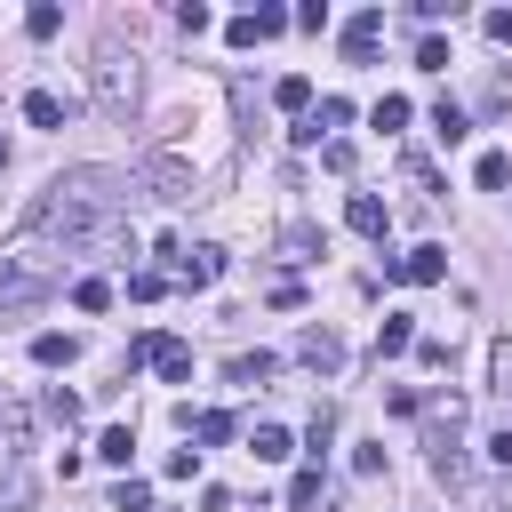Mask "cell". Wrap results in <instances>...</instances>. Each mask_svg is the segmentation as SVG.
Here are the masks:
<instances>
[{
  "label": "cell",
  "instance_id": "13",
  "mask_svg": "<svg viewBox=\"0 0 512 512\" xmlns=\"http://www.w3.org/2000/svg\"><path fill=\"white\" fill-rule=\"evenodd\" d=\"M24 440H32V416L8 400V408H0V464H16V456H24Z\"/></svg>",
  "mask_w": 512,
  "mask_h": 512
},
{
  "label": "cell",
  "instance_id": "17",
  "mask_svg": "<svg viewBox=\"0 0 512 512\" xmlns=\"http://www.w3.org/2000/svg\"><path fill=\"white\" fill-rule=\"evenodd\" d=\"M224 376H232V384H264V376H280V352H232Z\"/></svg>",
  "mask_w": 512,
  "mask_h": 512
},
{
  "label": "cell",
  "instance_id": "18",
  "mask_svg": "<svg viewBox=\"0 0 512 512\" xmlns=\"http://www.w3.org/2000/svg\"><path fill=\"white\" fill-rule=\"evenodd\" d=\"M24 120H32V128H64V96H56V88H32V96H24Z\"/></svg>",
  "mask_w": 512,
  "mask_h": 512
},
{
  "label": "cell",
  "instance_id": "15",
  "mask_svg": "<svg viewBox=\"0 0 512 512\" xmlns=\"http://www.w3.org/2000/svg\"><path fill=\"white\" fill-rule=\"evenodd\" d=\"M344 216H352V232H368V240H384V224H392L376 192H352V208H344Z\"/></svg>",
  "mask_w": 512,
  "mask_h": 512
},
{
  "label": "cell",
  "instance_id": "31",
  "mask_svg": "<svg viewBox=\"0 0 512 512\" xmlns=\"http://www.w3.org/2000/svg\"><path fill=\"white\" fill-rule=\"evenodd\" d=\"M368 120H376V128H408V96H376Z\"/></svg>",
  "mask_w": 512,
  "mask_h": 512
},
{
  "label": "cell",
  "instance_id": "3",
  "mask_svg": "<svg viewBox=\"0 0 512 512\" xmlns=\"http://www.w3.org/2000/svg\"><path fill=\"white\" fill-rule=\"evenodd\" d=\"M96 104L112 120H128V104H136V48H120V40L96 48Z\"/></svg>",
  "mask_w": 512,
  "mask_h": 512
},
{
  "label": "cell",
  "instance_id": "21",
  "mask_svg": "<svg viewBox=\"0 0 512 512\" xmlns=\"http://www.w3.org/2000/svg\"><path fill=\"white\" fill-rule=\"evenodd\" d=\"M96 456H104V464H128V456H136V432H128V424H104V432H96Z\"/></svg>",
  "mask_w": 512,
  "mask_h": 512
},
{
  "label": "cell",
  "instance_id": "35",
  "mask_svg": "<svg viewBox=\"0 0 512 512\" xmlns=\"http://www.w3.org/2000/svg\"><path fill=\"white\" fill-rule=\"evenodd\" d=\"M488 40H496V48H512V8H488Z\"/></svg>",
  "mask_w": 512,
  "mask_h": 512
},
{
  "label": "cell",
  "instance_id": "34",
  "mask_svg": "<svg viewBox=\"0 0 512 512\" xmlns=\"http://www.w3.org/2000/svg\"><path fill=\"white\" fill-rule=\"evenodd\" d=\"M56 24H64V16H56V8H48V0H40V8H32V16H24V32H32V40H48V32H56Z\"/></svg>",
  "mask_w": 512,
  "mask_h": 512
},
{
  "label": "cell",
  "instance_id": "9",
  "mask_svg": "<svg viewBox=\"0 0 512 512\" xmlns=\"http://www.w3.org/2000/svg\"><path fill=\"white\" fill-rule=\"evenodd\" d=\"M216 272H224V248H176V280L184 288H216Z\"/></svg>",
  "mask_w": 512,
  "mask_h": 512
},
{
  "label": "cell",
  "instance_id": "5",
  "mask_svg": "<svg viewBox=\"0 0 512 512\" xmlns=\"http://www.w3.org/2000/svg\"><path fill=\"white\" fill-rule=\"evenodd\" d=\"M136 184H144V192H152V200H168V208H184V200H192V192H200V184H192V160H176V152H152V160H144V176H136Z\"/></svg>",
  "mask_w": 512,
  "mask_h": 512
},
{
  "label": "cell",
  "instance_id": "7",
  "mask_svg": "<svg viewBox=\"0 0 512 512\" xmlns=\"http://www.w3.org/2000/svg\"><path fill=\"white\" fill-rule=\"evenodd\" d=\"M392 280H408V288H432V280H448V248H408V256H392Z\"/></svg>",
  "mask_w": 512,
  "mask_h": 512
},
{
  "label": "cell",
  "instance_id": "30",
  "mask_svg": "<svg viewBox=\"0 0 512 512\" xmlns=\"http://www.w3.org/2000/svg\"><path fill=\"white\" fill-rule=\"evenodd\" d=\"M208 24H216V16H208V8H200V0H184V8H176V32H184V40H200V32H208Z\"/></svg>",
  "mask_w": 512,
  "mask_h": 512
},
{
  "label": "cell",
  "instance_id": "32",
  "mask_svg": "<svg viewBox=\"0 0 512 512\" xmlns=\"http://www.w3.org/2000/svg\"><path fill=\"white\" fill-rule=\"evenodd\" d=\"M328 432H336V408H320V416H312V432H304V448H312V464L328 456Z\"/></svg>",
  "mask_w": 512,
  "mask_h": 512
},
{
  "label": "cell",
  "instance_id": "19",
  "mask_svg": "<svg viewBox=\"0 0 512 512\" xmlns=\"http://www.w3.org/2000/svg\"><path fill=\"white\" fill-rule=\"evenodd\" d=\"M280 248H288V264H312V256H320L328 240H320L312 224H288V232H280Z\"/></svg>",
  "mask_w": 512,
  "mask_h": 512
},
{
  "label": "cell",
  "instance_id": "4",
  "mask_svg": "<svg viewBox=\"0 0 512 512\" xmlns=\"http://www.w3.org/2000/svg\"><path fill=\"white\" fill-rule=\"evenodd\" d=\"M48 288H56L48 256H24V248H16V256H0V320H8V312H24V304H40Z\"/></svg>",
  "mask_w": 512,
  "mask_h": 512
},
{
  "label": "cell",
  "instance_id": "20",
  "mask_svg": "<svg viewBox=\"0 0 512 512\" xmlns=\"http://www.w3.org/2000/svg\"><path fill=\"white\" fill-rule=\"evenodd\" d=\"M416 344V328H408V312H384V328H376V352L392 360V352H408Z\"/></svg>",
  "mask_w": 512,
  "mask_h": 512
},
{
  "label": "cell",
  "instance_id": "29",
  "mask_svg": "<svg viewBox=\"0 0 512 512\" xmlns=\"http://www.w3.org/2000/svg\"><path fill=\"white\" fill-rule=\"evenodd\" d=\"M488 376H496V392H512V336L488 344Z\"/></svg>",
  "mask_w": 512,
  "mask_h": 512
},
{
  "label": "cell",
  "instance_id": "24",
  "mask_svg": "<svg viewBox=\"0 0 512 512\" xmlns=\"http://www.w3.org/2000/svg\"><path fill=\"white\" fill-rule=\"evenodd\" d=\"M472 176H480V192H504V184H512V160H504V152H480Z\"/></svg>",
  "mask_w": 512,
  "mask_h": 512
},
{
  "label": "cell",
  "instance_id": "1",
  "mask_svg": "<svg viewBox=\"0 0 512 512\" xmlns=\"http://www.w3.org/2000/svg\"><path fill=\"white\" fill-rule=\"evenodd\" d=\"M144 184L120 176V168H64L40 200H32V232L64 240V248H128L136 256V232L120 224V208L136 200Z\"/></svg>",
  "mask_w": 512,
  "mask_h": 512
},
{
  "label": "cell",
  "instance_id": "6",
  "mask_svg": "<svg viewBox=\"0 0 512 512\" xmlns=\"http://www.w3.org/2000/svg\"><path fill=\"white\" fill-rule=\"evenodd\" d=\"M144 360H152L168 384H184V376H192V344H184V336H160V328H152V336H136V344H128V368H144Z\"/></svg>",
  "mask_w": 512,
  "mask_h": 512
},
{
  "label": "cell",
  "instance_id": "8",
  "mask_svg": "<svg viewBox=\"0 0 512 512\" xmlns=\"http://www.w3.org/2000/svg\"><path fill=\"white\" fill-rule=\"evenodd\" d=\"M376 40H384V8H360V16L344 24V56H352V64H368V56H376Z\"/></svg>",
  "mask_w": 512,
  "mask_h": 512
},
{
  "label": "cell",
  "instance_id": "22",
  "mask_svg": "<svg viewBox=\"0 0 512 512\" xmlns=\"http://www.w3.org/2000/svg\"><path fill=\"white\" fill-rule=\"evenodd\" d=\"M248 456H256V464H280V456H288V432H280V424H256V432H248Z\"/></svg>",
  "mask_w": 512,
  "mask_h": 512
},
{
  "label": "cell",
  "instance_id": "33",
  "mask_svg": "<svg viewBox=\"0 0 512 512\" xmlns=\"http://www.w3.org/2000/svg\"><path fill=\"white\" fill-rule=\"evenodd\" d=\"M224 40H232V48H256V40H264V32H256V8H248V16H232V24H224Z\"/></svg>",
  "mask_w": 512,
  "mask_h": 512
},
{
  "label": "cell",
  "instance_id": "14",
  "mask_svg": "<svg viewBox=\"0 0 512 512\" xmlns=\"http://www.w3.org/2000/svg\"><path fill=\"white\" fill-rule=\"evenodd\" d=\"M272 104L304 120V112H312V80H304V72H280V80H272Z\"/></svg>",
  "mask_w": 512,
  "mask_h": 512
},
{
  "label": "cell",
  "instance_id": "28",
  "mask_svg": "<svg viewBox=\"0 0 512 512\" xmlns=\"http://www.w3.org/2000/svg\"><path fill=\"white\" fill-rule=\"evenodd\" d=\"M112 512H152V488H144V480H120V488H112Z\"/></svg>",
  "mask_w": 512,
  "mask_h": 512
},
{
  "label": "cell",
  "instance_id": "23",
  "mask_svg": "<svg viewBox=\"0 0 512 512\" xmlns=\"http://www.w3.org/2000/svg\"><path fill=\"white\" fill-rule=\"evenodd\" d=\"M464 128H472V120H464V104H448V96H440V104H432V136H440V144H456Z\"/></svg>",
  "mask_w": 512,
  "mask_h": 512
},
{
  "label": "cell",
  "instance_id": "25",
  "mask_svg": "<svg viewBox=\"0 0 512 512\" xmlns=\"http://www.w3.org/2000/svg\"><path fill=\"white\" fill-rule=\"evenodd\" d=\"M72 304H80V312H104V304H112V280H96V272L72 280Z\"/></svg>",
  "mask_w": 512,
  "mask_h": 512
},
{
  "label": "cell",
  "instance_id": "27",
  "mask_svg": "<svg viewBox=\"0 0 512 512\" xmlns=\"http://www.w3.org/2000/svg\"><path fill=\"white\" fill-rule=\"evenodd\" d=\"M288 504H296V512H312V504H320V464H304V472L288 480Z\"/></svg>",
  "mask_w": 512,
  "mask_h": 512
},
{
  "label": "cell",
  "instance_id": "2",
  "mask_svg": "<svg viewBox=\"0 0 512 512\" xmlns=\"http://www.w3.org/2000/svg\"><path fill=\"white\" fill-rule=\"evenodd\" d=\"M424 448H432V472H440L448 488L472 472V456H464V400H456V392L424 400Z\"/></svg>",
  "mask_w": 512,
  "mask_h": 512
},
{
  "label": "cell",
  "instance_id": "37",
  "mask_svg": "<svg viewBox=\"0 0 512 512\" xmlns=\"http://www.w3.org/2000/svg\"><path fill=\"white\" fill-rule=\"evenodd\" d=\"M0 168H8V144H0Z\"/></svg>",
  "mask_w": 512,
  "mask_h": 512
},
{
  "label": "cell",
  "instance_id": "36",
  "mask_svg": "<svg viewBox=\"0 0 512 512\" xmlns=\"http://www.w3.org/2000/svg\"><path fill=\"white\" fill-rule=\"evenodd\" d=\"M488 456H496V464H504V472H512V424H504V432H496V440H488Z\"/></svg>",
  "mask_w": 512,
  "mask_h": 512
},
{
  "label": "cell",
  "instance_id": "16",
  "mask_svg": "<svg viewBox=\"0 0 512 512\" xmlns=\"http://www.w3.org/2000/svg\"><path fill=\"white\" fill-rule=\"evenodd\" d=\"M72 352H80V344H72L64 328H40V336H32V360H40V368H72Z\"/></svg>",
  "mask_w": 512,
  "mask_h": 512
},
{
  "label": "cell",
  "instance_id": "11",
  "mask_svg": "<svg viewBox=\"0 0 512 512\" xmlns=\"http://www.w3.org/2000/svg\"><path fill=\"white\" fill-rule=\"evenodd\" d=\"M344 120H352V104H344V96H320V112H304L288 136H296V144H320V128H344Z\"/></svg>",
  "mask_w": 512,
  "mask_h": 512
},
{
  "label": "cell",
  "instance_id": "26",
  "mask_svg": "<svg viewBox=\"0 0 512 512\" xmlns=\"http://www.w3.org/2000/svg\"><path fill=\"white\" fill-rule=\"evenodd\" d=\"M40 408H48V424H64V432H72V424H80V392H64V384H56V392H48V400H40Z\"/></svg>",
  "mask_w": 512,
  "mask_h": 512
},
{
  "label": "cell",
  "instance_id": "10",
  "mask_svg": "<svg viewBox=\"0 0 512 512\" xmlns=\"http://www.w3.org/2000/svg\"><path fill=\"white\" fill-rule=\"evenodd\" d=\"M296 360L320 368V376H336V368H344V344H336L328 328H304V336H296Z\"/></svg>",
  "mask_w": 512,
  "mask_h": 512
},
{
  "label": "cell",
  "instance_id": "12",
  "mask_svg": "<svg viewBox=\"0 0 512 512\" xmlns=\"http://www.w3.org/2000/svg\"><path fill=\"white\" fill-rule=\"evenodd\" d=\"M176 416H184V432H192V440H208V448H224V440H232V416H224V408H200V416H192V408H176Z\"/></svg>",
  "mask_w": 512,
  "mask_h": 512
}]
</instances>
